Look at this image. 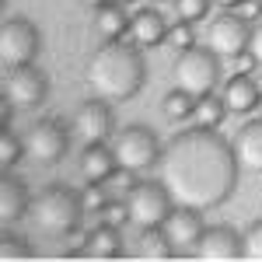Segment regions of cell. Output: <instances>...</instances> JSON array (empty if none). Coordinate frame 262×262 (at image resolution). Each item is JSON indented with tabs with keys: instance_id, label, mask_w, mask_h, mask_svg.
<instances>
[{
	"instance_id": "34",
	"label": "cell",
	"mask_w": 262,
	"mask_h": 262,
	"mask_svg": "<svg viewBox=\"0 0 262 262\" xmlns=\"http://www.w3.org/2000/svg\"><path fill=\"white\" fill-rule=\"evenodd\" d=\"M0 119H4V126H11V119H14V105L4 98V105H0Z\"/></svg>"
},
{
	"instance_id": "35",
	"label": "cell",
	"mask_w": 262,
	"mask_h": 262,
	"mask_svg": "<svg viewBox=\"0 0 262 262\" xmlns=\"http://www.w3.org/2000/svg\"><path fill=\"white\" fill-rule=\"evenodd\" d=\"M217 7H224V11H234V7H242L245 0H213Z\"/></svg>"
},
{
	"instance_id": "18",
	"label": "cell",
	"mask_w": 262,
	"mask_h": 262,
	"mask_svg": "<svg viewBox=\"0 0 262 262\" xmlns=\"http://www.w3.org/2000/svg\"><path fill=\"white\" fill-rule=\"evenodd\" d=\"M259 98H262V88L252 81V74H234V77H227L224 84V101H227V108L234 112V116H248V112H255L259 108Z\"/></svg>"
},
{
	"instance_id": "11",
	"label": "cell",
	"mask_w": 262,
	"mask_h": 262,
	"mask_svg": "<svg viewBox=\"0 0 262 262\" xmlns=\"http://www.w3.org/2000/svg\"><path fill=\"white\" fill-rule=\"evenodd\" d=\"M161 227L168 234V242H171V248H175V259H192L203 231H206L203 210H192V206H175Z\"/></svg>"
},
{
	"instance_id": "12",
	"label": "cell",
	"mask_w": 262,
	"mask_h": 262,
	"mask_svg": "<svg viewBox=\"0 0 262 262\" xmlns=\"http://www.w3.org/2000/svg\"><path fill=\"white\" fill-rule=\"evenodd\" d=\"M192 259L200 262H234L245 259V245H242V231H234L231 224H210L203 231L200 245L192 252Z\"/></svg>"
},
{
	"instance_id": "37",
	"label": "cell",
	"mask_w": 262,
	"mask_h": 262,
	"mask_svg": "<svg viewBox=\"0 0 262 262\" xmlns=\"http://www.w3.org/2000/svg\"><path fill=\"white\" fill-rule=\"evenodd\" d=\"M108 4H119V7H126V4H133V0H108Z\"/></svg>"
},
{
	"instance_id": "3",
	"label": "cell",
	"mask_w": 262,
	"mask_h": 262,
	"mask_svg": "<svg viewBox=\"0 0 262 262\" xmlns=\"http://www.w3.org/2000/svg\"><path fill=\"white\" fill-rule=\"evenodd\" d=\"M84 200L81 192H74L67 182H49L42 192L32 196V210H28V221L35 231L42 234H53V238H70L84 221Z\"/></svg>"
},
{
	"instance_id": "21",
	"label": "cell",
	"mask_w": 262,
	"mask_h": 262,
	"mask_svg": "<svg viewBox=\"0 0 262 262\" xmlns=\"http://www.w3.org/2000/svg\"><path fill=\"white\" fill-rule=\"evenodd\" d=\"M129 25H133V18L126 14V7H119V4H105L98 11V35L105 42H122L129 35Z\"/></svg>"
},
{
	"instance_id": "1",
	"label": "cell",
	"mask_w": 262,
	"mask_h": 262,
	"mask_svg": "<svg viewBox=\"0 0 262 262\" xmlns=\"http://www.w3.org/2000/svg\"><path fill=\"white\" fill-rule=\"evenodd\" d=\"M158 171L175 206L217 210L234 196L242 164L231 140L221 137V129L192 126V129H179L164 143Z\"/></svg>"
},
{
	"instance_id": "5",
	"label": "cell",
	"mask_w": 262,
	"mask_h": 262,
	"mask_svg": "<svg viewBox=\"0 0 262 262\" xmlns=\"http://www.w3.org/2000/svg\"><path fill=\"white\" fill-rule=\"evenodd\" d=\"M112 150H116V158H119L122 168H129V171H150V168H158L161 161V140H158V133L150 129V126H126L119 129L116 137H112Z\"/></svg>"
},
{
	"instance_id": "32",
	"label": "cell",
	"mask_w": 262,
	"mask_h": 262,
	"mask_svg": "<svg viewBox=\"0 0 262 262\" xmlns=\"http://www.w3.org/2000/svg\"><path fill=\"white\" fill-rule=\"evenodd\" d=\"M238 14H242L245 21H252V25L262 21V0H245L242 7H238Z\"/></svg>"
},
{
	"instance_id": "10",
	"label": "cell",
	"mask_w": 262,
	"mask_h": 262,
	"mask_svg": "<svg viewBox=\"0 0 262 262\" xmlns=\"http://www.w3.org/2000/svg\"><path fill=\"white\" fill-rule=\"evenodd\" d=\"M4 98L21 112H32L49 98V77L35 63L18 67V70H4Z\"/></svg>"
},
{
	"instance_id": "2",
	"label": "cell",
	"mask_w": 262,
	"mask_h": 262,
	"mask_svg": "<svg viewBox=\"0 0 262 262\" xmlns=\"http://www.w3.org/2000/svg\"><path fill=\"white\" fill-rule=\"evenodd\" d=\"M147 84V63L143 49L133 42H105L88 60V88L95 98L105 101H129Z\"/></svg>"
},
{
	"instance_id": "29",
	"label": "cell",
	"mask_w": 262,
	"mask_h": 262,
	"mask_svg": "<svg viewBox=\"0 0 262 262\" xmlns=\"http://www.w3.org/2000/svg\"><path fill=\"white\" fill-rule=\"evenodd\" d=\"M81 200H84V210H88V213H101V206L112 200V196H108L105 182H88V189L81 192Z\"/></svg>"
},
{
	"instance_id": "23",
	"label": "cell",
	"mask_w": 262,
	"mask_h": 262,
	"mask_svg": "<svg viewBox=\"0 0 262 262\" xmlns=\"http://www.w3.org/2000/svg\"><path fill=\"white\" fill-rule=\"evenodd\" d=\"M192 108H196V98H192L189 91H182L179 84L161 98V112H164L168 122H189L192 119Z\"/></svg>"
},
{
	"instance_id": "4",
	"label": "cell",
	"mask_w": 262,
	"mask_h": 262,
	"mask_svg": "<svg viewBox=\"0 0 262 262\" xmlns=\"http://www.w3.org/2000/svg\"><path fill=\"white\" fill-rule=\"evenodd\" d=\"M175 84L182 91H189L192 98L210 95L221 84V56L210 46H189L182 49L175 60Z\"/></svg>"
},
{
	"instance_id": "38",
	"label": "cell",
	"mask_w": 262,
	"mask_h": 262,
	"mask_svg": "<svg viewBox=\"0 0 262 262\" xmlns=\"http://www.w3.org/2000/svg\"><path fill=\"white\" fill-rule=\"evenodd\" d=\"M259 108H262V98H259Z\"/></svg>"
},
{
	"instance_id": "13",
	"label": "cell",
	"mask_w": 262,
	"mask_h": 262,
	"mask_svg": "<svg viewBox=\"0 0 262 262\" xmlns=\"http://www.w3.org/2000/svg\"><path fill=\"white\" fill-rule=\"evenodd\" d=\"M74 129L84 143H108L119 129H116V116H112V101L91 98L84 101L74 116Z\"/></svg>"
},
{
	"instance_id": "33",
	"label": "cell",
	"mask_w": 262,
	"mask_h": 262,
	"mask_svg": "<svg viewBox=\"0 0 262 262\" xmlns=\"http://www.w3.org/2000/svg\"><path fill=\"white\" fill-rule=\"evenodd\" d=\"M238 70H242V74H255V70H259V63H255V56H252L248 49L238 56Z\"/></svg>"
},
{
	"instance_id": "7",
	"label": "cell",
	"mask_w": 262,
	"mask_h": 262,
	"mask_svg": "<svg viewBox=\"0 0 262 262\" xmlns=\"http://www.w3.org/2000/svg\"><path fill=\"white\" fill-rule=\"evenodd\" d=\"M126 206H129V224L161 227L168 221V213L175 210V200H171V192L161 179H147V182H137L126 192Z\"/></svg>"
},
{
	"instance_id": "6",
	"label": "cell",
	"mask_w": 262,
	"mask_h": 262,
	"mask_svg": "<svg viewBox=\"0 0 262 262\" xmlns=\"http://www.w3.org/2000/svg\"><path fill=\"white\" fill-rule=\"evenodd\" d=\"M39 46H42V35L28 18H21V14L4 18V25H0V67L4 70H18V67L35 63L39 60Z\"/></svg>"
},
{
	"instance_id": "20",
	"label": "cell",
	"mask_w": 262,
	"mask_h": 262,
	"mask_svg": "<svg viewBox=\"0 0 262 262\" xmlns=\"http://www.w3.org/2000/svg\"><path fill=\"white\" fill-rule=\"evenodd\" d=\"M227 101H224V95H203V98H196V108H192V126H200V129H221V122L227 119Z\"/></svg>"
},
{
	"instance_id": "9",
	"label": "cell",
	"mask_w": 262,
	"mask_h": 262,
	"mask_svg": "<svg viewBox=\"0 0 262 262\" xmlns=\"http://www.w3.org/2000/svg\"><path fill=\"white\" fill-rule=\"evenodd\" d=\"M70 150V133L60 119H39L25 133V158L35 164H60Z\"/></svg>"
},
{
	"instance_id": "19",
	"label": "cell",
	"mask_w": 262,
	"mask_h": 262,
	"mask_svg": "<svg viewBox=\"0 0 262 262\" xmlns=\"http://www.w3.org/2000/svg\"><path fill=\"white\" fill-rule=\"evenodd\" d=\"M122 227L98 224L95 231H88V259H126V245H122Z\"/></svg>"
},
{
	"instance_id": "25",
	"label": "cell",
	"mask_w": 262,
	"mask_h": 262,
	"mask_svg": "<svg viewBox=\"0 0 262 262\" xmlns=\"http://www.w3.org/2000/svg\"><path fill=\"white\" fill-rule=\"evenodd\" d=\"M21 154H25V140H21L11 126H4V133H0V164H4V171H14Z\"/></svg>"
},
{
	"instance_id": "16",
	"label": "cell",
	"mask_w": 262,
	"mask_h": 262,
	"mask_svg": "<svg viewBox=\"0 0 262 262\" xmlns=\"http://www.w3.org/2000/svg\"><path fill=\"white\" fill-rule=\"evenodd\" d=\"M168 39V21H164L161 11L154 7H140L133 14V25H129V42L140 46V49H154Z\"/></svg>"
},
{
	"instance_id": "26",
	"label": "cell",
	"mask_w": 262,
	"mask_h": 262,
	"mask_svg": "<svg viewBox=\"0 0 262 262\" xmlns=\"http://www.w3.org/2000/svg\"><path fill=\"white\" fill-rule=\"evenodd\" d=\"M210 7H213V0H175V14L179 21H203L210 18Z\"/></svg>"
},
{
	"instance_id": "22",
	"label": "cell",
	"mask_w": 262,
	"mask_h": 262,
	"mask_svg": "<svg viewBox=\"0 0 262 262\" xmlns=\"http://www.w3.org/2000/svg\"><path fill=\"white\" fill-rule=\"evenodd\" d=\"M137 259H147V262L175 259V248H171V242H168L164 227H143V238H140V248H137Z\"/></svg>"
},
{
	"instance_id": "8",
	"label": "cell",
	"mask_w": 262,
	"mask_h": 262,
	"mask_svg": "<svg viewBox=\"0 0 262 262\" xmlns=\"http://www.w3.org/2000/svg\"><path fill=\"white\" fill-rule=\"evenodd\" d=\"M252 42V21H245L234 11H224L217 18L206 21V46L221 60H238Z\"/></svg>"
},
{
	"instance_id": "17",
	"label": "cell",
	"mask_w": 262,
	"mask_h": 262,
	"mask_svg": "<svg viewBox=\"0 0 262 262\" xmlns=\"http://www.w3.org/2000/svg\"><path fill=\"white\" fill-rule=\"evenodd\" d=\"M234 154H238V164H242L245 171H252V175H262V119H252L245 122L242 129L234 133Z\"/></svg>"
},
{
	"instance_id": "28",
	"label": "cell",
	"mask_w": 262,
	"mask_h": 262,
	"mask_svg": "<svg viewBox=\"0 0 262 262\" xmlns=\"http://www.w3.org/2000/svg\"><path fill=\"white\" fill-rule=\"evenodd\" d=\"M101 224H112V227H126L129 224V206H126V196H112V200L101 206Z\"/></svg>"
},
{
	"instance_id": "14",
	"label": "cell",
	"mask_w": 262,
	"mask_h": 262,
	"mask_svg": "<svg viewBox=\"0 0 262 262\" xmlns=\"http://www.w3.org/2000/svg\"><path fill=\"white\" fill-rule=\"evenodd\" d=\"M28 210H32L28 182L14 171H4V179H0V224L14 227L21 217H28Z\"/></svg>"
},
{
	"instance_id": "24",
	"label": "cell",
	"mask_w": 262,
	"mask_h": 262,
	"mask_svg": "<svg viewBox=\"0 0 262 262\" xmlns=\"http://www.w3.org/2000/svg\"><path fill=\"white\" fill-rule=\"evenodd\" d=\"M32 245L25 234H14L11 227H4V238H0V262H21V259H32Z\"/></svg>"
},
{
	"instance_id": "36",
	"label": "cell",
	"mask_w": 262,
	"mask_h": 262,
	"mask_svg": "<svg viewBox=\"0 0 262 262\" xmlns=\"http://www.w3.org/2000/svg\"><path fill=\"white\" fill-rule=\"evenodd\" d=\"M84 4H88V7H95V11H101V7H105L108 0H84Z\"/></svg>"
},
{
	"instance_id": "30",
	"label": "cell",
	"mask_w": 262,
	"mask_h": 262,
	"mask_svg": "<svg viewBox=\"0 0 262 262\" xmlns=\"http://www.w3.org/2000/svg\"><path fill=\"white\" fill-rule=\"evenodd\" d=\"M168 42L175 46V49H189V46H196V32H192V21H179V25H171L168 28Z\"/></svg>"
},
{
	"instance_id": "31",
	"label": "cell",
	"mask_w": 262,
	"mask_h": 262,
	"mask_svg": "<svg viewBox=\"0 0 262 262\" xmlns=\"http://www.w3.org/2000/svg\"><path fill=\"white\" fill-rule=\"evenodd\" d=\"M248 53L255 56V63H259V70H262V21H255V25H252V42H248Z\"/></svg>"
},
{
	"instance_id": "15",
	"label": "cell",
	"mask_w": 262,
	"mask_h": 262,
	"mask_svg": "<svg viewBox=\"0 0 262 262\" xmlns=\"http://www.w3.org/2000/svg\"><path fill=\"white\" fill-rule=\"evenodd\" d=\"M116 168H119V158H116L112 143H84L81 161H77L84 182H105Z\"/></svg>"
},
{
	"instance_id": "27",
	"label": "cell",
	"mask_w": 262,
	"mask_h": 262,
	"mask_svg": "<svg viewBox=\"0 0 262 262\" xmlns=\"http://www.w3.org/2000/svg\"><path fill=\"white\" fill-rule=\"evenodd\" d=\"M242 245H245V259L262 262V217H259V221H252L242 231Z\"/></svg>"
}]
</instances>
